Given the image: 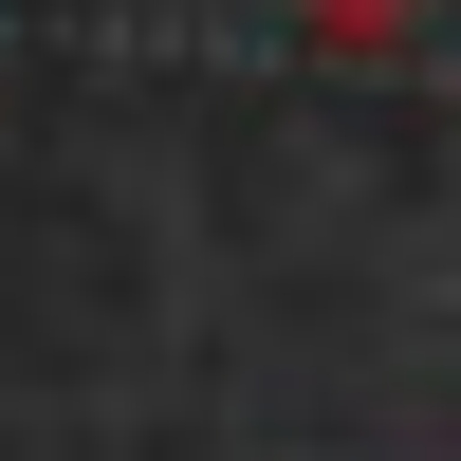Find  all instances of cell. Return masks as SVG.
<instances>
[{"label":"cell","mask_w":461,"mask_h":461,"mask_svg":"<svg viewBox=\"0 0 461 461\" xmlns=\"http://www.w3.org/2000/svg\"><path fill=\"white\" fill-rule=\"evenodd\" d=\"M314 37H351V56H388V37H425V0H295Z\"/></svg>","instance_id":"1"}]
</instances>
